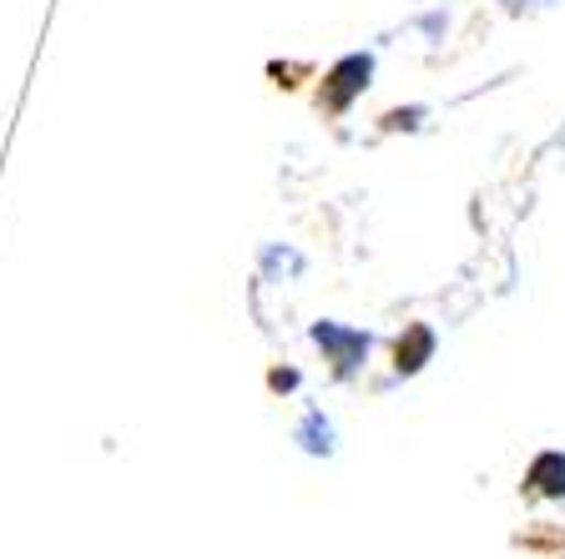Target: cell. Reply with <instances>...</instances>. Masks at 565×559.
<instances>
[{"label": "cell", "instance_id": "1", "mask_svg": "<svg viewBox=\"0 0 565 559\" xmlns=\"http://www.w3.org/2000/svg\"><path fill=\"white\" fill-rule=\"evenodd\" d=\"M313 343L329 353V363L343 373V378H349V373L369 358V333L343 327V323H313Z\"/></svg>", "mask_w": 565, "mask_h": 559}, {"label": "cell", "instance_id": "2", "mask_svg": "<svg viewBox=\"0 0 565 559\" xmlns=\"http://www.w3.org/2000/svg\"><path fill=\"white\" fill-rule=\"evenodd\" d=\"M525 490L545 494V499H565V454H561V449L535 454V464L525 469Z\"/></svg>", "mask_w": 565, "mask_h": 559}, {"label": "cell", "instance_id": "3", "mask_svg": "<svg viewBox=\"0 0 565 559\" xmlns=\"http://www.w3.org/2000/svg\"><path fill=\"white\" fill-rule=\"evenodd\" d=\"M298 443H303V454H313V459L333 454V423L323 408H308L303 419H298Z\"/></svg>", "mask_w": 565, "mask_h": 559}, {"label": "cell", "instance_id": "4", "mask_svg": "<svg viewBox=\"0 0 565 559\" xmlns=\"http://www.w3.org/2000/svg\"><path fill=\"white\" fill-rule=\"evenodd\" d=\"M429 353H435V333L414 323L409 333L399 338V348H394V368H399V373H419L424 363H429Z\"/></svg>", "mask_w": 565, "mask_h": 559}, {"label": "cell", "instance_id": "5", "mask_svg": "<svg viewBox=\"0 0 565 559\" xmlns=\"http://www.w3.org/2000/svg\"><path fill=\"white\" fill-rule=\"evenodd\" d=\"M273 388H298V373L294 368H278V373H273Z\"/></svg>", "mask_w": 565, "mask_h": 559}]
</instances>
